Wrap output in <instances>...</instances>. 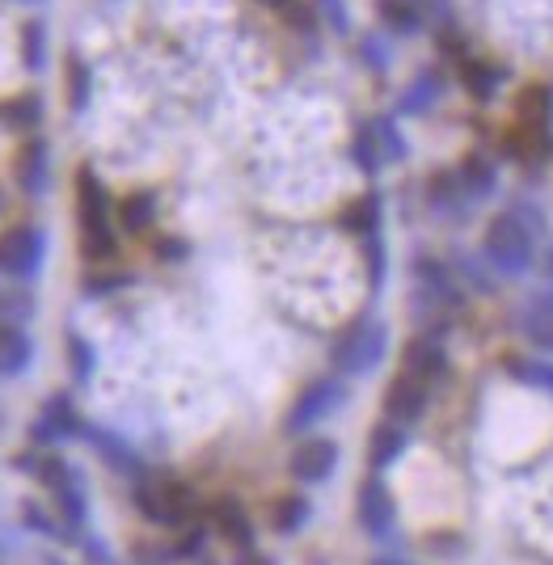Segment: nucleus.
Masks as SVG:
<instances>
[{
  "instance_id": "9b49d317",
  "label": "nucleus",
  "mask_w": 553,
  "mask_h": 565,
  "mask_svg": "<svg viewBox=\"0 0 553 565\" xmlns=\"http://www.w3.org/2000/svg\"><path fill=\"white\" fill-rule=\"evenodd\" d=\"M30 359H34L30 333L18 321H0V372L4 376H18V372L30 367Z\"/></svg>"
},
{
  "instance_id": "6ab92c4d",
  "label": "nucleus",
  "mask_w": 553,
  "mask_h": 565,
  "mask_svg": "<svg viewBox=\"0 0 553 565\" xmlns=\"http://www.w3.org/2000/svg\"><path fill=\"white\" fill-rule=\"evenodd\" d=\"M439 76L435 72H423V76H414V85L406 89L402 97V115H427L435 102H439Z\"/></svg>"
},
{
  "instance_id": "c85d7f7f",
  "label": "nucleus",
  "mask_w": 553,
  "mask_h": 565,
  "mask_svg": "<svg viewBox=\"0 0 553 565\" xmlns=\"http://www.w3.org/2000/svg\"><path fill=\"white\" fill-rule=\"evenodd\" d=\"M51 494H55V507L64 511V519H68L73 527H81V523H85V498H81V486H76V477L68 481V486L51 490Z\"/></svg>"
},
{
  "instance_id": "412c9836",
  "label": "nucleus",
  "mask_w": 553,
  "mask_h": 565,
  "mask_svg": "<svg viewBox=\"0 0 553 565\" xmlns=\"http://www.w3.org/2000/svg\"><path fill=\"white\" fill-rule=\"evenodd\" d=\"M152 215H157V199H152L148 190L131 194V199H123L119 220H123V228H127V233H145L148 224H152Z\"/></svg>"
},
{
  "instance_id": "72a5a7b5",
  "label": "nucleus",
  "mask_w": 553,
  "mask_h": 565,
  "mask_svg": "<svg viewBox=\"0 0 553 565\" xmlns=\"http://www.w3.org/2000/svg\"><path fill=\"white\" fill-rule=\"evenodd\" d=\"M363 55H368V64H372L376 72L389 68V51H385V43H381V39H363Z\"/></svg>"
},
{
  "instance_id": "7ed1b4c3",
  "label": "nucleus",
  "mask_w": 553,
  "mask_h": 565,
  "mask_svg": "<svg viewBox=\"0 0 553 565\" xmlns=\"http://www.w3.org/2000/svg\"><path fill=\"white\" fill-rule=\"evenodd\" d=\"M389 351V330L381 321H355L351 330L334 342V367L347 376H368L381 367Z\"/></svg>"
},
{
  "instance_id": "ddd939ff",
  "label": "nucleus",
  "mask_w": 553,
  "mask_h": 565,
  "mask_svg": "<svg viewBox=\"0 0 553 565\" xmlns=\"http://www.w3.org/2000/svg\"><path fill=\"white\" fill-rule=\"evenodd\" d=\"M13 173H18V186H22L25 194H43V190H47V143L43 140L25 143Z\"/></svg>"
},
{
  "instance_id": "dca6fc26",
  "label": "nucleus",
  "mask_w": 553,
  "mask_h": 565,
  "mask_svg": "<svg viewBox=\"0 0 553 565\" xmlns=\"http://www.w3.org/2000/svg\"><path fill=\"white\" fill-rule=\"evenodd\" d=\"M76 435L81 439H89L106 460H110V469H123V472H140V456L127 448V444H119L115 435H106V430H97V426H76Z\"/></svg>"
},
{
  "instance_id": "aec40b11",
  "label": "nucleus",
  "mask_w": 553,
  "mask_h": 565,
  "mask_svg": "<svg viewBox=\"0 0 553 565\" xmlns=\"http://www.w3.org/2000/svg\"><path fill=\"white\" fill-rule=\"evenodd\" d=\"M351 157H355V166H360L363 173H376V169L385 166V157H381V140H376V127H372V122H360V127H355Z\"/></svg>"
},
{
  "instance_id": "bb28decb",
  "label": "nucleus",
  "mask_w": 553,
  "mask_h": 565,
  "mask_svg": "<svg viewBox=\"0 0 553 565\" xmlns=\"http://www.w3.org/2000/svg\"><path fill=\"white\" fill-rule=\"evenodd\" d=\"M347 228H351V233H363V236L376 233V228H381V199H376V194L360 199V203L347 212Z\"/></svg>"
},
{
  "instance_id": "2f4dec72",
  "label": "nucleus",
  "mask_w": 553,
  "mask_h": 565,
  "mask_svg": "<svg viewBox=\"0 0 553 565\" xmlns=\"http://www.w3.org/2000/svg\"><path fill=\"white\" fill-rule=\"evenodd\" d=\"M68 81H73V110H85V102H89V72L81 60L68 64Z\"/></svg>"
},
{
  "instance_id": "6e6552de",
  "label": "nucleus",
  "mask_w": 553,
  "mask_h": 565,
  "mask_svg": "<svg viewBox=\"0 0 553 565\" xmlns=\"http://www.w3.org/2000/svg\"><path fill=\"white\" fill-rule=\"evenodd\" d=\"M338 469V444L334 439H305L300 448L291 451V477L305 486H321L330 481Z\"/></svg>"
},
{
  "instance_id": "393cba45",
  "label": "nucleus",
  "mask_w": 553,
  "mask_h": 565,
  "mask_svg": "<svg viewBox=\"0 0 553 565\" xmlns=\"http://www.w3.org/2000/svg\"><path fill=\"white\" fill-rule=\"evenodd\" d=\"M39 115H43V106H39V97L34 94H18L13 102H4V106H0V118H4L13 131H18V127H34Z\"/></svg>"
},
{
  "instance_id": "b1692460",
  "label": "nucleus",
  "mask_w": 553,
  "mask_h": 565,
  "mask_svg": "<svg viewBox=\"0 0 553 565\" xmlns=\"http://www.w3.org/2000/svg\"><path fill=\"white\" fill-rule=\"evenodd\" d=\"M381 18H385L397 34H414V30L423 25V13H418L414 0H381Z\"/></svg>"
},
{
  "instance_id": "473e14b6",
  "label": "nucleus",
  "mask_w": 553,
  "mask_h": 565,
  "mask_svg": "<svg viewBox=\"0 0 553 565\" xmlns=\"http://www.w3.org/2000/svg\"><path fill=\"white\" fill-rule=\"evenodd\" d=\"M317 9L326 13V22L334 25L338 34H347V30H351V18H347V4H342V0H317Z\"/></svg>"
},
{
  "instance_id": "58836bf2",
  "label": "nucleus",
  "mask_w": 553,
  "mask_h": 565,
  "mask_svg": "<svg viewBox=\"0 0 553 565\" xmlns=\"http://www.w3.org/2000/svg\"><path fill=\"white\" fill-rule=\"evenodd\" d=\"M47 565H64V562H47Z\"/></svg>"
},
{
  "instance_id": "423d86ee",
  "label": "nucleus",
  "mask_w": 553,
  "mask_h": 565,
  "mask_svg": "<svg viewBox=\"0 0 553 565\" xmlns=\"http://www.w3.org/2000/svg\"><path fill=\"white\" fill-rule=\"evenodd\" d=\"M338 405H342V384L338 380H313L296 405H291L288 414V435H300V430H313L317 423H326L330 414H334Z\"/></svg>"
},
{
  "instance_id": "f257e3e1",
  "label": "nucleus",
  "mask_w": 553,
  "mask_h": 565,
  "mask_svg": "<svg viewBox=\"0 0 553 565\" xmlns=\"http://www.w3.org/2000/svg\"><path fill=\"white\" fill-rule=\"evenodd\" d=\"M541 233V212L532 207H511V212L494 215L490 228H486V241H481V254L490 262L494 275L503 279H520L529 275L532 266V236Z\"/></svg>"
},
{
  "instance_id": "ea45409f",
  "label": "nucleus",
  "mask_w": 553,
  "mask_h": 565,
  "mask_svg": "<svg viewBox=\"0 0 553 565\" xmlns=\"http://www.w3.org/2000/svg\"><path fill=\"white\" fill-rule=\"evenodd\" d=\"M25 4H34V0H25Z\"/></svg>"
},
{
  "instance_id": "2eb2a0df",
  "label": "nucleus",
  "mask_w": 553,
  "mask_h": 565,
  "mask_svg": "<svg viewBox=\"0 0 553 565\" xmlns=\"http://www.w3.org/2000/svg\"><path fill=\"white\" fill-rule=\"evenodd\" d=\"M457 182H460V190H465V199L478 203V199H490V194H494L499 173H494V166H490L486 157H465V166L457 169Z\"/></svg>"
},
{
  "instance_id": "cd10ccee",
  "label": "nucleus",
  "mask_w": 553,
  "mask_h": 565,
  "mask_svg": "<svg viewBox=\"0 0 553 565\" xmlns=\"http://www.w3.org/2000/svg\"><path fill=\"white\" fill-rule=\"evenodd\" d=\"M372 127H376V140H381V157H385V166L402 161V157H406V140H402V131H397L389 118H372Z\"/></svg>"
},
{
  "instance_id": "39448f33",
  "label": "nucleus",
  "mask_w": 553,
  "mask_h": 565,
  "mask_svg": "<svg viewBox=\"0 0 553 565\" xmlns=\"http://www.w3.org/2000/svg\"><path fill=\"white\" fill-rule=\"evenodd\" d=\"M136 507H140L152 523L178 527V523H187V519L194 515V494L187 486H178V481H161V486H140V490H136Z\"/></svg>"
},
{
  "instance_id": "a878e982",
  "label": "nucleus",
  "mask_w": 553,
  "mask_h": 565,
  "mask_svg": "<svg viewBox=\"0 0 553 565\" xmlns=\"http://www.w3.org/2000/svg\"><path fill=\"white\" fill-rule=\"evenodd\" d=\"M503 81V72L490 68V64H481V60H465V85L474 89V97H494V85Z\"/></svg>"
},
{
  "instance_id": "f03ea898",
  "label": "nucleus",
  "mask_w": 553,
  "mask_h": 565,
  "mask_svg": "<svg viewBox=\"0 0 553 565\" xmlns=\"http://www.w3.org/2000/svg\"><path fill=\"white\" fill-rule=\"evenodd\" d=\"M76 194H81V249L85 258L106 262L115 258V233H110V199L89 169L76 173Z\"/></svg>"
},
{
  "instance_id": "a211bd4d",
  "label": "nucleus",
  "mask_w": 553,
  "mask_h": 565,
  "mask_svg": "<svg viewBox=\"0 0 553 565\" xmlns=\"http://www.w3.org/2000/svg\"><path fill=\"white\" fill-rule=\"evenodd\" d=\"M76 414L68 409V401H51L47 414L34 423V439L39 444H51V439H64V435H76Z\"/></svg>"
},
{
  "instance_id": "4c0bfd02",
  "label": "nucleus",
  "mask_w": 553,
  "mask_h": 565,
  "mask_svg": "<svg viewBox=\"0 0 553 565\" xmlns=\"http://www.w3.org/2000/svg\"><path fill=\"white\" fill-rule=\"evenodd\" d=\"M376 565H410V562H402V557H381Z\"/></svg>"
},
{
  "instance_id": "0eeeda50",
  "label": "nucleus",
  "mask_w": 553,
  "mask_h": 565,
  "mask_svg": "<svg viewBox=\"0 0 553 565\" xmlns=\"http://www.w3.org/2000/svg\"><path fill=\"white\" fill-rule=\"evenodd\" d=\"M427 414V384L423 380H414L410 372H402L397 380H389L385 388V418L397 426H410L418 423Z\"/></svg>"
},
{
  "instance_id": "c9c22d12",
  "label": "nucleus",
  "mask_w": 553,
  "mask_h": 565,
  "mask_svg": "<svg viewBox=\"0 0 553 565\" xmlns=\"http://www.w3.org/2000/svg\"><path fill=\"white\" fill-rule=\"evenodd\" d=\"M258 4H266V9H288L291 0H258Z\"/></svg>"
},
{
  "instance_id": "c756f323",
  "label": "nucleus",
  "mask_w": 553,
  "mask_h": 565,
  "mask_svg": "<svg viewBox=\"0 0 553 565\" xmlns=\"http://www.w3.org/2000/svg\"><path fill=\"white\" fill-rule=\"evenodd\" d=\"M22 47H25V68H43V60H47V39H43V22H25Z\"/></svg>"
},
{
  "instance_id": "5701e85b",
  "label": "nucleus",
  "mask_w": 553,
  "mask_h": 565,
  "mask_svg": "<svg viewBox=\"0 0 553 565\" xmlns=\"http://www.w3.org/2000/svg\"><path fill=\"white\" fill-rule=\"evenodd\" d=\"M507 372L553 397V363H541V359H507Z\"/></svg>"
},
{
  "instance_id": "9d476101",
  "label": "nucleus",
  "mask_w": 553,
  "mask_h": 565,
  "mask_svg": "<svg viewBox=\"0 0 553 565\" xmlns=\"http://www.w3.org/2000/svg\"><path fill=\"white\" fill-rule=\"evenodd\" d=\"M520 330L529 338L532 347L541 351H553V291H536L524 300L520 308Z\"/></svg>"
},
{
  "instance_id": "f3484780",
  "label": "nucleus",
  "mask_w": 553,
  "mask_h": 565,
  "mask_svg": "<svg viewBox=\"0 0 553 565\" xmlns=\"http://www.w3.org/2000/svg\"><path fill=\"white\" fill-rule=\"evenodd\" d=\"M212 515H216V527L224 532V541L241 544V548H249V544H254V527H249V519H245V511H241L233 498H220Z\"/></svg>"
},
{
  "instance_id": "4be33fe9",
  "label": "nucleus",
  "mask_w": 553,
  "mask_h": 565,
  "mask_svg": "<svg viewBox=\"0 0 553 565\" xmlns=\"http://www.w3.org/2000/svg\"><path fill=\"white\" fill-rule=\"evenodd\" d=\"M305 519H309V498H305V494L279 498V507H275V532L296 536V532L305 527Z\"/></svg>"
},
{
  "instance_id": "f704fd0d",
  "label": "nucleus",
  "mask_w": 553,
  "mask_h": 565,
  "mask_svg": "<svg viewBox=\"0 0 553 565\" xmlns=\"http://www.w3.org/2000/svg\"><path fill=\"white\" fill-rule=\"evenodd\" d=\"M241 565H275V562H270V557H263V553H249Z\"/></svg>"
},
{
  "instance_id": "1a4fd4ad",
  "label": "nucleus",
  "mask_w": 553,
  "mask_h": 565,
  "mask_svg": "<svg viewBox=\"0 0 553 565\" xmlns=\"http://www.w3.org/2000/svg\"><path fill=\"white\" fill-rule=\"evenodd\" d=\"M360 523L368 536H389L393 523H397V507H393V494H389L385 481H363L360 486Z\"/></svg>"
},
{
  "instance_id": "f8f14e48",
  "label": "nucleus",
  "mask_w": 553,
  "mask_h": 565,
  "mask_svg": "<svg viewBox=\"0 0 553 565\" xmlns=\"http://www.w3.org/2000/svg\"><path fill=\"white\" fill-rule=\"evenodd\" d=\"M406 372L414 380H435V376H444L448 372V359H444V351L435 347V338H414L406 347Z\"/></svg>"
},
{
  "instance_id": "4468645a",
  "label": "nucleus",
  "mask_w": 553,
  "mask_h": 565,
  "mask_svg": "<svg viewBox=\"0 0 553 565\" xmlns=\"http://www.w3.org/2000/svg\"><path fill=\"white\" fill-rule=\"evenodd\" d=\"M410 444V435H406V426H397V423H381L376 430H372V444H368V460H372V469H389L402 451H406Z\"/></svg>"
},
{
  "instance_id": "7c9ffc66",
  "label": "nucleus",
  "mask_w": 553,
  "mask_h": 565,
  "mask_svg": "<svg viewBox=\"0 0 553 565\" xmlns=\"http://www.w3.org/2000/svg\"><path fill=\"white\" fill-rule=\"evenodd\" d=\"M68 351H73V372H76V380H89L94 376V347L85 342V338H68Z\"/></svg>"
},
{
  "instance_id": "20e7f679",
  "label": "nucleus",
  "mask_w": 553,
  "mask_h": 565,
  "mask_svg": "<svg viewBox=\"0 0 553 565\" xmlns=\"http://www.w3.org/2000/svg\"><path fill=\"white\" fill-rule=\"evenodd\" d=\"M47 258V236L39 233V228H9V233H0V270L4 275H13V279H30V275H39V266Z\"/></svg>"
},
{
  "instance_id": "e433bc0d",
  "label": "nucleus",
  "mask_w": 553,
  "mask_h": 565,
  "mask_svg": "<svg viewBox=\"0 0 553 565\" xmlns=\"http://www.w3.org/2000/svg\"><path fill=\"white\" fill-rule=\"evenodd\" d=\"M545 279H550V287H553V249L545 254Z\"/></svg>"
}]
</instances>
